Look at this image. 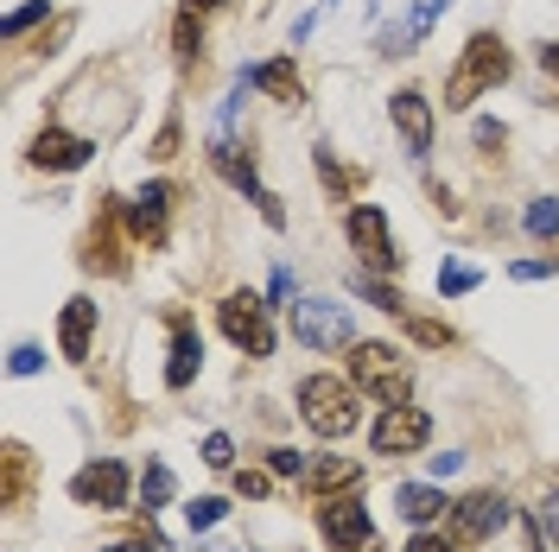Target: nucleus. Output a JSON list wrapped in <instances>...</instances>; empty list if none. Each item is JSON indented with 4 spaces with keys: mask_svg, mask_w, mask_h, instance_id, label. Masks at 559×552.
<instances>
[{
    "mask_svg": "<svg viewBox=\"0 0 559 552\" xmlns=\"http://www.w3.org/2000/svg\"><path fill=\"white\" fill-rule=\"evenodd\" d=\"M457 470H464V457H457V451H439V457H432V477H457Z\"/></svg>",
    "mask_w": 559,
    "mask_h": 552,
    "instance_id": "nucleus-39",
    "label": "nucleus"
},
{
    "mask_svg": "<svg viewBox=\"0 0 559 552\" xmlns=\"http://www.w3.org/2000/svg\"><path fill=\"white\" fill-rule=\"evenodd\" d=\"M401 324H407V337H414V344L452 349V331H445V324H432V317H401Z\"/></svg>",
    "mask_w": 559,
    "mask_h": 552,
    "instance_id": "nucleus-29",
    "label": "nucleus"
},
{
    "mask_svg": "<svg viewBox=\"0 0 559 552\" xmlns=\"http://www.w3.org/2000/svg\"><path fill=\"white\" fill-rule=\"evenodd\" d=\"M267 470H274V477H299V470H306V451H267Z\"/></svg>",
    "mask_w": 559,
    "mask_h": 552,
    "instance_id": "nucleus-34",
    "label": "nucleus"
},
{
    "mask_svg": "<svg viewBox=\"0 0 559 552\" xmlns=\"http://www.w3.org/2000/svg\"><path fill=\"white\" fill-rule=\"evenodd\" d=\"M502 520H509V502H502L496 489H477V495H464V502L452 508V540H457V547H471V540H489Z\"/></svg>",
    "mask_w": 559,
    "mask_h": 552,
    "instance_id": "nucleus-13",
    "label": "nucleus"
},
{
    "mask_svg": "<svg viewBox=\"0 0 559 552\" xmlns=\"http://www.w3.org/2000/svg\"><path fill=\"white\" fill-rule=\"evenodd\" d=\"M356 483H362L356 457H306V470H299V489H312V495H337V489H356Z\"/></svg>",
    "mask_w": 559,
    "mask_h": 552,
    "instance_id": "nucleus-19",
    "label": "nucleus"
},
{
    "mask_svg": "<svg viewBox=\"0 0 559 552\" xmlns=\"http://www.w3.org/2000/svg\"><path fill=\"white\" fill-rule=\"evenodd\" d=\"M509 70H515V58H509V45H502V38H496V33H471V45L457 51L452 76H445V103L471 108L484 89H496Z\"/></svg>",
    "mask_w": 559,
    "mask_h": 552,
    "instance_id": "nucleus-1",
    "label": "nucleus"
},
{
    "mask_svg": "<svg viewBox=\"0 0 559 552\" xmlns=\"http://www.w3.org/2000/svg\"><path fill=\"white\" fill-rule=\"evenodd\" d=\"M146 547H159V540L146 533V540H134V547H103V552H146Z\"/></svg>",
    "mask_w": 559,
    "mask_h": 552,
    "instance_id": "nucleus-41",
    "label": "nucleus"
},
{
    "mask_svg": "<svg viewBox=\"0 0 559 552\" xmlns=\"http://www.w3.org/2000/svg\"><path fill=\"white\" fill-rule=\"evenodd\" d=\"M210 7H216V0H185V13H210Z\"/></svg>",
    "mask_w": 559,
    "mask_h": 552,
    "instance_id": "nucleus-42",
    "label": "nucleus"
},
{
    "mask_svg": "<svg viewBox=\"0 0 559 552\" xmlns=\"http://www.w3.org/2000/svg\"><path fill=\"white\" fill-rule=\"evenodd\" d=\"M388 121H394V134L407 146V159H426L432 153V103L419 89H394L388 96Z\"/></svg>",
    "mask_w": 559,
    "mask_h": 552,
    "instance_id": "nucleus-10",
    "label": "nucleus"
},
{
    "mask_svg": "<svg viewBox=\"0 0 559 552\" xmlns=\"http://www.w3.org/2000/svg\"><path fill=\"white\" fill-rule=\"evenodd\" d=\"M33 159L38 172H83L90 159H96V140H83V134H64V128H38L33 134Z\"/></svg>",
    "mask_w": 559,
    "mask_h": 552,
    "instance_id": "nucleus-11",
    "label": "nucleus"
},
{
    "mask_svg": "<svg viewBox=\"0 0 559 552\" xmlns=\"http://www.w3.org/2000/svg\"><path fill=\"white\" fill-rule=\"evenodd\" d=\"M540 70H547V76L559 83V45H540Z\"/></svg>",
    "mask_w": 559,
    "mask_h": 552,
    "instance_id": "nucleus-40",
    "label": "nucleus"
},
{
    "mask_svg": "<svg viewBox=\"0 0 559 552\" xmlns=\"http://www.w3.org/2000/svg\"><path fill=\"white\" fill-rule=\"evenodd\" d=\"M173 153H178V115L159 128V140H153V159H173Z\"/></svg>",
    "mask_w": 559,
    "mask_h": 552,
    "instance_id": "nucleus-37",
    "label": "nucleus"
},
{
    "mask_svg": "<svg viewBox=\"0 0 559 552\" xmlns=\"http://www.w3.org/2000/svg\"><path fill=\"white\" fill-rule=\"evenodd\" d=\"M128 489H134V477H128V464H115V457H96V464H83V470L70 477V495H76L83 508H103V515L128 508Z\"/></svg>",
    "mask_w": 559,
    "mask_h": 552,
    "instance_id": "nucleus-8",
    "label": "nucleus"
},
{
    "mask_svg": "<svg viewBox=\"0 0 559 552\" xmlns=\"http://www.w3.org/2000/svg\"><path fill=\"white\" fill-rule=\"evenodd\" d=\"M204 464H210V470H229V464H236V445H229L223 432H210V439H204Z\"/></svg>",
    "mask_w": 559,
    "mask_h": 552,
    "instance_id": "nucleus-33",
    "label": "nucleus"
},
{
    "mask_svg": "<svg viewBox=\"0 0 559 552\" xmlns=\"http://www.w3.org/2000/svg\"><path fill=\"white\" fill-rule=\"evenodd\" d=\"M121 223H128V209H121V197H103V209H96V229H90V267H103V274H128V261L115 254L121 248Z\"/></svg>",
    "mask_w": 559,
    "mask_h": 552,
    "instance_id": "nucleus-15",
    "label": "nucleus"
},
{
    "mask_svg": "<svg viewBox=\"0 0 559 552\" xmlns=\"http://www.w3.org/2000/svg\"><path fill=\"white\" fill-rule=\"evenodd\" d=\"M38 20H45V0H26L20 13H7V26H0V33H7V38H20L26 26H38Z\"/></svg>",
    "mask_w": 559,
    "mask_h": 552,
    "instance_id": "nucleus-31",
    "label": "nucleus"
},
{
    "mask_svg": "<svg viewBox=\"0 0 559 552\" xmlns=\"http://www.w3.org/2000/svg\"><path fill=\"white\" fill-rule=\"evenodd\" d=\"M293 337L306 349H318V356H331V349H349V337H356V324H349V305H337V299H293Z\"/></svg>",
    "mask_w": 559,
    "mask_h": 552,
    "instance_id": "nucleus-5",
    "label": "nucleus"
},
{
    "mask_svg": "<svg viewBox=\"0 0 559 552\" xmlns=\"http://www.w3.org/2000/svg\"><path fill=\"white\" fill-rule=\"evenodd\" d=\"M223 515H229V502H223V495H198V502L185 508V520H191V533H204V527H216Z\"/></svg>",
    "mask_w": 559,
    "mask_h": 552,
    "instance_id": "nucleus-27",
    "label": "nucleus"
},
{
    "mask_svg": "<svg viewBox=\"0 0 559 552\" xmlns=\"http://www.w3.org/2000/svg\"><path fill=\"white\" fill-rule=\"evenodd\" d=\"M198 369H204V337H198V324L178 311L173 317V362H166V387H191L198 381Z\"/></svg>",
    "mask_w": 559,
    "mask_h": 552,
    "instance_id": "nucleus-16",
    "label": "nucleus"
},
{
    "mask_svg": "<svg viewBox=\"0 0 559 552\" xmlns=\"http://www.w3.org/2000/svg\"><path fill=\"white\" fill-rule=\"evenodd\" d=\"M439 13H445V0H414V13H407V26H401V33H388L382 45H388V51H414L419 38L432 33V20H439Z\"/></svg>",
    "mask_w": 559,
    "mask_h": 552,
    "instance_id": "nucleus-21",
    "label": "nucleus"
},
{
    "mask_svg": "<svg viewBox=\"0 0 559 552\" xmlns=\"http://www.w3.org/2000/svg\"><path fill=\"white\" fill-rule=\"evenodd\" d=\"M349 292H356V299H369L376 311H388V317H407V299H401L394 286H382L376 274H356V279H349Z\"/></svg>",
    "mask_w": 559,
    "mask_h": 552,
    "instance_id": "nucleus-22",
    "label": "nucleus"
},
{
    "mask_svg": "<svg viewBox=\"0 0 559 552\" xmlns=\"http://www.w3.org/2000/svg\"><path fill=\"white\" fill-rule=\"evenodd\" d=\"M477 267H471V261H445V267H439V292H445V299H457V292H471V286H477Z\"/></svg>",
    "mask_w": 559,
    "mask_h": 552,
    "instance_id": "nucleus-26",
    "label": "nucleus"
},
{
    "mask_svg": "<svg viewBox=\"0 0 559 552\" xmlns=\"http://www.w3.org/2000/svg\"><path fill=\"white\" fill-rule=\"evenodd\" d=\"M349 381L369 387L382 407H401L407 387H414V362H407L394 344H356V356H349Z\"/></svg>",
    "mask_w": 559,
    "mask_h": 552,
    "instance_id": "nucleus-3",
    "label": "nucleus"
},
{
    "mask_svg": "<svg viewBox=\"0 0 559 552\" xmlns=\"http://www.w3.org/2000/svg\"><path fill=\"white\" fill-rule=\"evenodd\" d=\"M38 362H45V349H38V344H20L7 369H13V375H38Z\"/></svg>",
    "mask_w": 559,
    "mask_h": 552,
    "instance_id": "nucleus-35",
    "label": "nucleus"
},
{
    "mask_svg": "<svg viewBox=\"0 0 559 552\" xmlns=\"http://www.w3.org/2000/svg\"><path fill=\"white\" fill-rule=\"evenodd\" d=\"M432 439V419L419 413V407H388L382 419H376V457H407V451H419Z\"/></svg>",
    "mask_w": 559,
    "mask_h": 552,
    "instance_id": "nucleus-12",
    "label": "nucleus"
},
{
    "mask_svg": "<svg viewBox=\"0 0 559 552\" xmlns=\"http://www.w3.org/2000/svg\"><path fill=\"white\" fill-rule=\"evenodd\" d=\"M318 172H324V184H331L337 197H349V184H362V172H344V166L331 159V146H318Z\"/></svg>",
    "mask_w": 559,
    "mask_h": 552,
    "instance_id": "nucleus-30",
    "label": "nucleus"
},
{
    "mask_svg": "<svg viewBox=\"0 0 559 552\" xmlns=\"http://www.w3.org/2000/svg\"><path fill=\"white\" fill-rule=\"evenodd\" d=\"M236 489H242V495H267V489H274V477H267V470H242V477H236Z\"/></svg>",
    "mask_w": 559,
    "mask_h": 552,
    "instance_id": "nucleus-38",
    "label": "nucleus"
},
{
    "mask_svg": "<svg viewBox=\"0 0 559 552\" xmlns=\"http://www.w3.org/2000/svg\"><path fill=\"white\" fill-rule=\"evenodd\" d=\"M394 508H401V520H414V527H432V520L445 515V495L432 483H401L394 489Z\"/></svg>",
    "mask_w": 559,
    "mask_h": 552,
    "instance_id": "nucleus-20",
    "label": "nucleus"
},
{
    "mask_svg": "<svg viewBox=\"0 0 559 552\" xmlns=\"http://www.w3.org/2000/svg\"><path fill=\"white\" fill-rule=\"evenodd\" d=\"M210 166H216V178H229V184H236V191H242L248 204L261 209V216H267V223H274V229H286V204H280L274 191H267V184H261V166H254V153H248V146H236V140H210Z\"/></svg>",
    "mask_w": 559,
    "mask_h": 552,
    "instance_id": "nucleus-4",
    "label": "nucleus"
},
{
    "mask_svg": "<svg viewBox=\"0 0 559 552\" xmlns=\"http://www.w3.org/2000/svg\"><path fill=\"white\" fill-rule=\"evenodd\" d=\"M121 209H128V236H134V242H146V248H159V242H166V209H173V184L159 178V184H146L134 204H121Z\"/></svg>",
    "mask_w": 559,
    "mask_h": 552,
    "instance_id": "nucleus-14",
    "label": "nucleus"
},
{
    "mask_svg": "<svg viewBox=\"0 0 559 552\" xmlns=\"http://www.w3.org/2000/svg\"><path fill=\"white\" fill-rule=\"evenodd\" d=\"M173 470L166 464H146V477H140V502H146V515H159L166 502H173Z\"/></svg>",
    "mask_w": 559,
    "mask_h": 552,
    "instance_id": "nucleus-24",
    "label": "nucleus"
},
{
    "mask_svg": "<svg viewBox=\"0 0 559 552\" xmlns=\"http://www.w3.org/2000/svg\"><path fill=\"white\" fill-rule=\"evenodd\" d=\"M547 274H559V261H515L509 267V279H547Z\"/></svg>",
    "mask_w": 559,
    "mask_h": 552,
    "instance_id": "nucleus-36",
    "label": "nucleus"
},
{
    "mask_svg": "<svg viewBox=\"0 0 559 552\" xmlns=\"http://www.w3.org/2000/svg\"><path fill=\"white\" fill-rule=\"evenodd\" d=\"M318 533L331 540V552H362L369 540H376L369 508L349 502V495H324V502H318Z\"/></svg>",
    "mask_w": 559,
    "mask_h": 552,
    "instance_id": "nucleus-9",
    "label": "nucleus"
},
{
    "mask_svg": "<svg viewBox=\"0 0 559 552\" xmlns=\"http://www.w3.org/2000/svg\"><path fill=\"white\" fill-rule=\"evenodd\" d=\"M242 76H248V89H261V96H274V103H286V108L306 103V76H299L293 58H267V64L242 70Z\"/></svg>",
    "mask_w": 559,
    "mask_h": 552,
    "instance_id": "nucleus-17",
    "label": "nucleus"
},
{
    "mask_svg": "<svg viewBox=\"0 0 559 552\" xmlns=\"http://www.w3.org/2000/svg\"><path fill=\"white\" fill-rule=\"evenodd\" d=\"M26 483H33V457H26V445H7V489H0V502L20 508L26 502Z\"/></svg>",
    "mask_w": 559,
    "mask_h": 552,
    "instance_id": "nucleus-23",
    "label": "nucleus"
},
{
    "mask_svg": "<svg viewBox=\"0 0 559 552\" xmlns=\"http://www.w3.org/2000/svg\"><path fill=\"white\" fill-rule=\"evenodd\" d=\"M522 223H527V236H559V204L554 197H534Z\"/></svg>",
    "mask_w": 559,
    "mask_h": 552,
    "instance_id": "nucleus-28",
    "label": "nucleus"
},
{
    "mask_svg": "<svg viewBox=\"0 0 559 552\" xmlns=\"http://www.w3.org/2000/svg\"><path fill=\"white\" fill-rule=\"evenodd\" d=\"M173 45H178V64H191V58L204 51V26H198V13H178V33H173Z\"/></svg>",
    "mask_w": 559,
    "mask_h": 552,
    "instance_id": "nucleus-25",
    "label": "nucleus"
},
{
    "mask_svg": "<svg viewBox=\"0 0 559 552\" xmlns=\"http://www.w3.org/2000/svg\"><path fill=\"white\" fill-rule=\"evenodd\" d=\"M299 419L312 425L318 439H349V432H356V419H362L356 387H349L344 375H306V381H299Z\"/></svg>",
    "mask_w": 559,
    "mask_h": 552,
    "instance_id": "nucleus-2",
    "label": "nucleus"
},
{
    "mask_svg": "<svg viewBox=\"0 0 559 552\" xmlns=\"http://www.w3.org/2000/svg\"><path fill=\"white\" fill-rule=\"evenodd\" d=\"M401 552H457V540H452V533H432V527H419V533H414Z\"/></svg>",
    "mask_w": 559,
    "mask_h": 552,
    "instance_id": "nucleus-32",
    "label": "nucleus"
},
{
    "mask_svg": "<svg viewBox=\"0 0 559 552\" xmlns=\"http://www.w3.org/2000/svg\"><path fill=\"white\" fill-rule=\"evenodd\" d=\"M344 236H349V248L362 254V267H369V274H394V267H401V254H394V236H388V209H382V204H349Z\"/></svg>",
    "mask_w": 559,
    "mask_h": 552,
    "instance_id": "nucleus-7",
    "label": "nucleus"
},
{
    "mask_svg": "<svg viewBox=\"0 0 559 552\" xmlns=\"http://www.w3.org/2000/svg\"><path fill=\"white\" fill-rule=\"evenodd\" d=\"M90 337H96V299L76 292V299H64V317H58V349L70 362H90Z\"/></svg>",
    "mask_w": 559,
    "mask_h": 552,
    "instance_id": "nucleus-18",
    "label": "nucleus"
},
{
    "mask_svg": "<svg viewBox=\"0 0 559 552\" xmlns=\"http://www.w3.org/2000/svg\"><path fill=\"white\" fill-rule=\"evenodd\" d=\"M216 324H223V337L242 349V356H274V324H267V305L254 299V292H229L223 305H216Z\"/></svg>",
    "mask_w": 559,
    "mask_h": 552,
    "instance_id": "nucleus-6",
    "label": "nucleus"
}]
</instances>
